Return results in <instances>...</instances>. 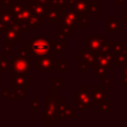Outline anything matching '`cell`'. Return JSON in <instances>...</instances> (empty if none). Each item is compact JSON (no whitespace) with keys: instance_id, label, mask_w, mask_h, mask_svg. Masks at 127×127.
Instances as JSON below:
<instances>
[{"instance_id":"6da1fadb","label":"cell","mask_w":127,"mask_h":127,"mask_svg":"<svg viewBox=\"0 0 127 127\" xmlns=\"http://www.w3.org/2000/svg\"><path fill=\"white\" fill-rule=\"evenodd\" d=\"M59 91L54 86H49L48 94L45 95V126L57 127L58 125V105L62 100Z\"/></svg>"},{"instance_id":"7a4b0ae2","label":"cell","mask_w":127,"mask_h":127,"mask_svg":"<svg viewBox=\"0 0 127 127\" xmlns=\"http://www.w3.org/2000/svg\"><path fill=\"white\" fill-rule=\"evenodd\" d=\"M26 46L30 49L32 56L35 57H42L50 54L52 51L51 48V41L48 37L42 38L38 36H33L30 38L29 41L26 42Z\"/></svg>"},{"instance_id":"3957f363","label":"cell","mask_w":127,"mask_h":127,"mask_svg":"<svg viewBox=\"0 0 127 127\" xmlns=\"http://www.w3.org/2000/svg\"><path fill=\"white\" fill-rule=\"evenodd\" d=\"M8 61L10 68H12V74H28L31 70V60L20 58L15 54Z\"/></svg>"},{"instance_id":"277c9868","label":"cell","mask_w":127,"mask_h":127,"mask_svg":"<svg viewBox=\"0 0 127 127\" xmlns=\"http://www.w3.org/2000/svg\"><path fill=\"white\" fill-rule=\"evenodd\" d=\"M76 105L83 106L85 109H93L94 103L92 99V90L89 86H80L75 92Z\"/></svg>"},{"instance_id":"5b68a950","label":"cell","mask_w":127,"mask_h":127,"mask_svg":"<svg viewBox=\"0 0 127 127\" xmlns=\"http://www.w3.org/2000/svg\"><path fill=\"white\" fill-rule=\"evenodd\" d=\"M54 55H46L42 57H35V67L42 73H52L55 70Z\"/></svg>"},{"instance_id":"8992f818","label":"cell","mask_w":127,"mask_h":127,"mask_svg":"<svg viewBox=\"0 0 127 127\" xmlns=\"http://www.w3.org/2000/svg\"><path fill=\"white\" fill-rule=\"evenodd\" d=\"M77 17L78 13L75 12L71 7L64 6L63 12V19H62V26L68 28L72 33L76 32L75 24H77Z\"/></svg>"},{"instance_id":"52a82bcc","label":"cell","mask_w":127,"mask_h":127,"mask_svg":"<svg viewBox=\"0 0 127 127\" xmlns=\"http://www.w3.org/2000/svg\"><path fill=\"white\" fill-rule=\"evenodd\" d=\"M22 33L20 29L5 31L3 33V45L6 47H16L22 41Z\"/></svg>"},{"instance_id":"ba28073f","label":"cell","mask_w":127,"mask_h":127,"mask_svg":"<svg viewBox=\"0 0 127 127\" xmlns=\"http://www.w3.org/2000/svg\"><path fill=\"white\" fill-rule=\"evenodd\" d=\"M105 37H99L97 32H94L92 37L85 36L84 37V49L92 51L94 53H98L101 50L102 43Z\"/></svg>"},{"instance_id":"9c48e42d","label":"cell","mask_w":127,"mask_h":127,"mask_svg":"<svg viewBox=\"0 0 127 127\" xmlns=\"http://www.w3.org/2000/svg\"><path fill=\"white\" fill-rule=\"evenodd\" d=\"M76 60H79V62H83L89 64L90 68H93L96 66V53L89 51L87 49H83L75 56Z\"/></svg>"},{"instance_id":"30bf717a","label":"cell","mask_w":127,"mask_h":127,"mask_svg":"<svg viewBox=\"0 0 127 127\" xmlns=\"http://www.w3.org/2000/svg\"><path fill=\"white\" fill-rule=\"evenodd\" d=\"M64 7L61 6H49V12L47 16V20L50 24L54 23H62L63 19Z\"/></svg>"},{"instance_id":"8fae6325","label":"cell","mask_w":127,"mask_h":127,"mask_svg":"<svg viewBox=\"0 0 127 127\" xmlns=\"http://www.w3.org/2000/svg\"><path fill=\"white\" fill-rule=\"evenodd\" d=\"M114 64L113 54H104L101 52L96 53V65H101L107 68H111Z\"/></svg>"},{"instance_id":"7c38bea8","label":"cell","mask_w":127,"mask_h":127,"mask_svg":"<svg viewBox=\"0 0 127 127\" xmlns=\"http://www.w3.org/2000/svg\"><path fill=\"white\" fill-rule=\"evenodd\" d=\"M30 6H31L33 14H35L41 18L47 19L48 12H49V5L48 4H43V3H40L38 1H34L32 4H30Z\"/></svg>"},{"instance_id":"4fadbf2b","label":"cell","mask_w":127,"mask_h":127,"mask_svg":"<svg viewBox=\"0 0 127 127\" xmlns=\"http://www.w3.org/2000/svg\"><path fill=\"white\" fill-rule=\"evenodd\" d=\"M107 95H108V92L106 90H104L103 87H101V86H94L92 88V99H93L94 104L98 105L99 103L106 100L108 98Z\"/></svg>"},{"instance_id":"5bb4252c","label":"cell","mask_w":127,"mask_h":127,"mask_svg":"<svg viewBox=\"0 0 127 127\" xmlns=\"http://www.w3.org/2000/svg\"><path fill=\"white\" fill-rule=\"evenodd\" d=\"M14 15L12 12V7L11 6H3V8L0 9V22L5 25H8L12 21H14Z\"/></svg>"},{"instance_id":"9a60e30c","label":"cell","mask_w":127,"mask_h":127,"mask_svg":"<svg viewBox=\"0 0 127 127\" xmlns=\"http://www.w3.org/2000/svg\"><path fill=\"white\" fill-rule=\"evenodd\" d=\"M12 85L30 87L31 78L28 74H12Z\"/></svg>"},{"instance_id":"2e32d148","label":"cell","mask_w":127,"mask_h":127,"mask_svg":"<svg viewBox=\"0 0 127 127\" xmlns=\"http://www.w3.org/2000/svg\"><path fill=\"white\" fill-rule=\"evenodd\" d=\"M51 48H52V54L54 56L62 55L66 50V41L59 40L58 41H51Z\"/></svg>"},{"instance_id":"e0dca14e","label":"cell","mask_w":127,"mask_h":127,"mask_svg":"<svg viewBox=\"0 0 127 127\" xmlns=\"http://www.w3.org/2000/svg\"><path fill=\"white\" fill-rule=\"evenodd\" d=\"M69 7H71L78 14H88L89 15V5L85 2H83L82 0H75L74 3Z\"/></svg>"},{"instance_id":"ac0fdd59","label":"cell","mask_w":127,"mask_h":127,"mask_svg":"<svg viewBox=\"0 0 127 127\" xmlns=\"http://www.w3.org/2000/svg\"><path fill=\"white\" fill-rule=\"evenodd\" d=\"M120 24H121L120 19L109 18V19H107V22H106V29L110 33H120L121 32Z\"/></svg>"},{"instance_id":"d6986e66","label":"cell","mask_w":127,"mask_h":127,"mask_svg":"<svg viewBox=\"0 0 127 127\" xmlns=\"http://www.w3.org/2000/svg\"><path fill=\"white\" fill-rule=\"evenodd\" d=\"M32 15V9L31 6L28 4H24L22 9L20 10V12L15 16V19L17 21H27L30 16Z\"/></svg>"},{"instance_id":"ffe728a7","label":"cell","mask_w":127,"mask_h":127,"mask_svg":"<svg viewBox=\"0 0 127 127\" xmlns=\"http://www.w3.org/2000/svg\"><path fill=\"white\" fill-rule=\"evenodd\" d=\"M28 23L32 28H44L45 27V19L41 18L32 13L30 18L28 19Z\"/></svg>"},{"instance_id":"44dd1931","label":"cell","mask_w":127,"mask_h":127,"mask_svg":"<svg viewBox=\"0 0 127 127\" xmlns=\"http://www.w3.org/2000/svg\"><path fill=\"white\" fill-rule=\"evenodd\" d=\"M55 70L59 73H64L67 70V61L65 59H60L54 61Z\"/></svg>"},{"instance_id":"7402d4cb","label":"cell","mask_w":127,"mask_h":127,"mask_svg":"<svg viewBox=\"0 0 127 127\" xmlns=\"http://www.w3.org/2000/svg\"><path fill=\"white\" fill-rule=\"evenodd\" d=\"M97 112L99 114L102 113H112V100L110 99H106L103 102L98 104V108H97Z\"/></svg>"},{"instance_id":"603a6c76","label":"cell","mask_w":127,"mask_h":127,"mask_svg":"<svg viewBox=\"0 0 127 127\" xmlns=\"http://www.w3.org/2000/svg\"><path fill=\"white\" fill-rule=\"evenodd\" d=\"M57 34H58V39H59V40L65 41L67 38L71 37L72 32H71L68 28L62 26V27H60V28L57 29Z\"/></svg>"},{"instance_id":"cb8c5ba5","label":"cell","mask_w":127,"mask_h":127,"mask_svg":"<svg viewBox=\"0 0 127 127\" xmlns=\"http://www.w3.org/2000/svg\"><path fill=\"white\" fill-rule=\"evenodd\" d=\"M12 89L13 91L15 92V95H16V99L18 100H25L27 98L26 94H27V87H24V86H15V85H12Z\"/></svg>"},{"instance_id":"d4e9b609","label":"cell","mask_w":127,"mask_h":127,"mask_svg":"<svg viewBox=\"0 0 127 127\" xmlns=\"http://www.w3.org/2000/svg\"><path fill=\"white\" fill-rule=\"evenodd\" d=\"M126 46V43L124 41H111V51L112 54H119L122 53L124 48Z\"/></svg>"},{"instance_id":"484cf974","label":"cell","mask_w":127,"mask_h":127,"mask_svg":"<svg viewBox=\"0 0 127 127\" xmlns=\"http://www.w3.org/2000/svg\"><path fill=\"white\" fill-rule=\"evenodd\" d=\"M67 105H68L67 101L62 98V100L59 102V105H58V118L59 119H64Z\"/></svg>"},{"instance_id":"4316f807","label":"cell","mask_w":127,"mask_h":127,"mask_svg":"<svg viewBox=\"0 0 127 127\" xmlns=\"http://www.w3.org/2000/svg\"><path fill=\"white\" fill-rule=\"evenodd\" d=\"M16 55H18L20 58L27 59V60H31L32 53H31L30 49L25 45V46H22L19 50H17V51H16Z\"/></svg>"},{"instance_id":"83f0119b","label":"cell","mask_w":127,"mask_h":127,"mask_svg":"<svg viewBox=\"0 0 127 127\" xmlns=\"http://www.w3.org/2000/svg\"><path fill=\"white\" fill-rule=\"evenodd\" d=\"M113 56H114V64H120L121 68L127 64V55H125L124 53L115 54Z\"/></svg>"},{"instance_id":"f1b7e54d","label":"cell","mask_w":127,"mask_h":127,"mask_svg":"<svg viewBox=\"0 0 127 127\" xmlns=\"http://www.w3.org/2000/svg\"><path fill=\"white\" fill-rule=\"evenodd\" d=\"M77 24H79V27L80 28H88L89 27L88 14H78Z\"/></svg>"},{"instance_id":"f546056e","label":"cell","mask_w":127,"mask_h":127,"mask_svg":"<svg viewBox=\"0 0 127 127\" xmlns=\"http://www.w3.org/2000/svg\"><path fill=\"white\" fill-rule=\"evenodd\" d=\"M93 70V77H98V76H106L107 74V67L101 66V65H96L92 68Z\"/></svg>"},{"instance_id":"4dcf8cb0","label":"cell","mask_w":127,"mask_h":127,"mask_svg":"<svg viewBox=\"0 0 127 127\" xmlns=\"http://www.w3.org/2000/svg\"><path fill=\"white\" fill-rule=\"evenodd\" d=\"M3 56L4 55H0V72L6 73L10 68V64H9V61L5 60Z\"/></svg>"},{"instance_id":"1f68e13d","label":"cell","mask_w":127,"mask_h":127,"mask_svg":"<svg viewBox=\"0 0 127 127\" xmlns=\"http://www.w3.org/2000/svg\"><path fill=\"white\" fill-rule=\"evenodd\" d=\"M101 53H104V54H112V51H111V41L108 40L107 37H105L103 43H102V46H101V50H100Z\"/></svg>"},{"instance_id":"d6a6232c","label":"cell","mask_w":127,"mask_h":127,"mask_svg":"<svg viewBox=\"0 0 127 127\" xmlns=\"http://www.w3.org/2000/svg\"><path fill=\"white\" fill-rule=\"evenodd\" d=\"M23 1L22 0H18V1H15L14 0V2H13V4H12V12H13V15H14V18H15V16L20 12V10L22 9V7H23Z\"/></svg>"},{"instance_id":"836d02e7","label":"cell","mask_w":127,"mask_h":127,"mask_svg":"<svg viewBox=\"0 0 127 127\" xmlns=\"http://www.w3.org/2000/svg\"><path fill=\"white\" fill-rule=\"evenodd\" d=\"M53 86L58 91H62L63 90V78L61 76H54L53 77Z\"/></svg>"},{"instance_id":"e575fe53","label":"cell","mask_w":127,"mask_h":127,"mask_svg":"<svg viewBox=\"0 0 127 127\" xmlns=\"http://www.w3.org/2000/svg\"><path fill=\"white\" fill-rule=\"evenodd\" d=\"M19 22V26H20V30L23 33H30L32 30V27L30 26V24L27 21H18Z\"/></svg>"},{"instance_id":"d590c367","label":"cell","mask_w":127,"mask_h":127,"mask_svg":"<svg viewBox=\"0 0 127 127\" xmlns=\"http://www.w3.org/2000/svg\"><path fill=\"white\" fill-rule=\"evenodd\" d=\"M49 6H61L64 7L67 5V0H48Z\"/></svg>"},{"instance_id":"8d00e7d4","label":"cell","mask_w":127,"mask_h":127,"mask_svg":"<svg viewBox=\"0 0 127 127\" xmlns=\"http://www.w3.org/2000/svg\"><path fill=\"white\" fill-rule=\"evenodd\" d=\"M76 116V111L75 109H73L71 107L70 104L67 105V108H66V111H65V115H64V118H75Z\"/></svg>"},{"instance_id":"74e56055","label":"cell","mask_w":127,"mask_h":127,"mask_svg":"<svg viewBox=\"0 0 127 127\" xmlns=\"http://www.w3.org/2000/svg\"><path fill=\"white\" fill-rule=\"evenodd\" d=\"M121 86H127V64L122 67V80L120 82Z\"/></svg>"},{"instance_id":"f35d334b","label":"cell","mask_w":127,"mask_h":127,"mask_svg":"<svg viewBox=\"0 0 127 127\" xmlns=\"http://www.w3.org/2000/svg\"><path fill=\"white\" fill-rule=\"evenodd\" d=\"M79 63H80L79 64V71L81 73H87V72H89V70H90L89 64H86V63H83V62H79Z\"/></svg>"},{"instance_id":"ab89813d","label":"cell","mask_w":127,"mask_h":127,"mask_svg":"<svg viewBox=\"0 0 127 127\" xmlns=\"http://www.w3.org/2000/svg\"><path fill=\"white\" fill-rule=\"evenodd\" d=\"M9 95H10V90L8 89L7 86H4L2 90H0V96L3 97V99H9Z\"/></svg>"},{"instance_id":"60d3db41","label":"cell","mask_w":127,"mask_h":127,"mask_svg":"<svg viewBox=\"0 0 127 127\" xmlns=\"http://www.w3.org/2000/svg\"><path fill=\"white\" fill-rule=\"evenodd\" d=\"M90 14H98V4L97 3L89 4V15Z\"/></svg>"},{"instance_id":"b9f144b4","label":"cell","mask_w":127,"mask_h":127,"mask_svg":"<svg viewBox=\"0 0 127 127\" xmlns=\"http://www.w3.org/2000/svg\"><path fill=\"white\" fill-rule=\"evenodd\" d=\"M102 84H103L104 86H107V87L112 86V80L110 79V77H109L108 75L103 76V81H102Z\"/></svg>"},{"instance_id":"7bdbcfd3","label":"cell","mask_w":127,"mask_h":127,"mask_svg":"<svg viewBox=\"0 0 127 127\" xmlns=\"http://www.w3.org/2000/svg\"><path fill=\"white\" fill-rule=\"evenodd\" d=\"M3 55L4 56H13L14 55V52L12 50V47H6V46H4Z\"/></svg>"},{"instance_id":"ee69618b","label":"cell","mask_w":127,"mask_h":127,"mask_svg":"<svg viewBox=\"0 0 127 127\" xmlns=\"http://www.w3.org/2000/svg\"><path fill=\"white\" fill-rule=\"evenodd\" d=\"M31 109H39L40 108V100L39 99H34L31 101V105H30Z\"/></svg>"},{"instance_id":"f6af8a7d","label":"cell","mask_w":127,"mask_h":127,"mask_svg":"<svg viewBox=\"0 0 127 127\" xmlns=\"http://www.w3.org/2000/svg\"><path fill=\"white\" fill-rule=\"evenodd\" d=\"M14 0H0V6H12Z\"/></svg>"},{"instance_id":"bcb514c9","label":"cell","mask_w":127,"mask_h":127,"mask_svg":"<svg viewBox=\"0 0 127 127\" xmlns=\"http://www.w3.org/2000/svg\"><path fill=\"white\" fill-rule=\"evenodd\" d=\"M121 23H127V10H125V13L120 16Z\"/></svg>"},{"instance_id":"7dc6e473","label":"cell","mask_w":127,"mask_h":127,"mask_svg":"<svg viewBox=\"0 0 127 127\" xmlns=\"http://www.w3.org/2000/svg\"><path fill=\"white\" fill-rule=\"evenodd\" d=\"M9 99H11V100H14V99H16V95H15V92L13 91V89L10 91V95H9Z\"/></svg>"},{"instance_id":"c3c4849f","label":"cell","mask_w":127,"mask_h":127,"mask_svg":"<svg viewBox=\"0 0 127 127\" xmlns=\"http://www.w3.org/2000/svg\"><path fill=\"white\" fill-rule=\"evenodd\" d=\"M127 2V0H116V5L120 6V5H123Z\"/></svg>"},{"instance_id":"681fc988","label":"cell","mask_w":127,"mask_h":127,"mask_svg":"<svg viewBox=\"0 0 127 127\" xmlns=\"http://www.w3.org/2000/svg\"><path fill=\"white\" fill-rule=\"evenodd\" d=\"M83 2H85V3H87L88 5L89 4H92V3H98V0H82Z\"/></svg>"},{"instance_id":"f907efd6","label":"cell","mask_w":127,"mask_h":127,"mask_svg":"<svg viewBox=\"0 0 127 127\" xmlns=\"http://www.w3.org/2000/svg\"><path fill=\"white\" fill-rule=\"evenodd\" d=\"M25 4H28V5H30V4H32L34 1H36V0H22Z\"/></svg>"},{"instance_id":"816d5d0a","label":"cell","mask_w":127,"mask_h":127,"mask_svg":"<svg viewBox=\"0 0 127 127\" xmlns=\"http://www.w3.org/2000/svg\"><path fill=\"white\" fill-rule=\"evenodd\" d=\"M40 3H43V4H48V0H36Z\"/></svg>"},{"instance_id":"f5cc1de1","label":"cell","mask_w":127,"mask_h":127,"mask_svg":"<svg viewBox=\"0 0 127 127\" xmlns=\"http://www.w3.org/2000/svg\"><path fill=\"white\" fill-rule=\"evenodd\" d=\"M0 33H1V30H0Z\"/></svg>"}]
</instances>
